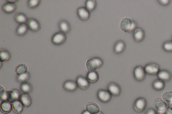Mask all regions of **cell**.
I'll list each match as a JSON object with an SVG mask.
<instances>
[{
	"label": "cell",
	"instance_id": "cell-1",
	"mask_svg": "<svg viewBox=\"0 0 172 114\" xmlns=\"http://www.w3.org/2000/svg\"><path fill=\"white\" fill-rule=\"evenodd\" d=\"M21 96L20 91L15 89L12 90L6 91L4 95L1 97V99L2 101H7L12 103L17 100H19Z\"/></svg>",
	"mask_w": 172,
	"mask_h": 114
},
{
	"label": "cell",
	"instance_id": "cell-2",
	"mask_svg": "<svg viewBox=\"0 0 172 114\" xmlns=\"http://www.w3.org/2000/svg\"><path fill=\"white\" fill-rule=\"evenodd\" d=\"M67 39L66 34L60 31L53 35L52 41L54 45L59 46L64 43L66 41Z\"/></svg>",
	"mask_w": 172,
	"mask_h": 114
},
{
	"label": "cell",
	"instance_id": "cell-3",
	"mask_svg": "<svg viewBox=\"0 0 172 114\" xmlns=\"http://www.w3.org/2000/svg\"><path fill=\"white\" fill-rule=\"evenodd\" d=\"M147 105L146 99L143 97H140L136 100L134 105L135 111L138 112H141L146 109Z\"/></svg>",
	"mask_w": 172,
	"mask_h": 114
},
{
	"label": "cell",
	"instance_id": "cell-4",
	"mask_svg": "<svg viewBox=\"0 0 172 114\" xmlns=\"http://www.w3.org/2000/svg\"><path fill=\"white\" fill-rule=\"evenodd\" d=\"M146 73L150 75H156L160 70V66L155 63H150L147 65L144 68Z\"/></svg>",
	"mask_w": 172,
	"mask_h": 114
},
{
	"label": "cell",
	"instance_id": "cell-5",
	"mask_svg": "<svg viewBox=\"0 0 172 114\" xmlns=\"http://www.w3.org/2000/svg\"><path fill=\"white\" fill-rule=\"evenodd\" d=\"M146 72L144 68L141 66L136 67L134 71V77L136 80L139 81H142L146 77Z\"/></svg>",
	"mask_w": 172,
	"mask_h": 114
},
{
	"label": "cell",
	"instance_id": "cell-6",
	"mask_svg": "<svg viewBox=\"0 0 172 114\" xmlns=\"http://www.w3.org/2000/svg\"><path fill=\"white\" fill-rule=\"evenodd\" d=\"M112 95L108 90H100L97 93V97L99 100L104 103L109 101L112 98Z\"/></svg>",
	"mask_w": 172,
	"mask_h": 114
},
{
	"label": "cell",
	"instance_id": "cell-7",
	"mask_svg": "<svg viewBox=\"0 0 172 114\" xmlns=\"http://www.w3.org/2000/svg\"><path fill=\"white\" fill-rule=\"evenodd\" d=\"M26 24L29 28L32 31L37 32L40 29V23L37 20L33 18L28 19Z\"/></svg>",
	"mask_w": 172,
	"mask_h": 114
},
{
	"label": "cell",
	"instance_id": "cell-8",
	"mask_svg": "<svg viewBox=\"0 0 172 114\" xmlns=\"http://www.w3.org/2000/svg\"><path fill=\"white\" fill-rule=\"evenodd\" d=\"M108 90L112 95L119 96L121 92V89L118 84L114 83H109L108 86Z\"/></svg>",
	"mask_w": 172,
	"mask_h": 114
},
{
	"label": "cell",
	"instance_id": "cell-9",
	"mask_svg": "<svg viewBox=\"0 0 172 114\" xmlns=\"http://www.w3.org/2000/svg\"><path fill=\"white\" fill-rule=\"evenodd\" d=\"M153 105L156 110L161 112L166 110L167 106L166 101L160 98H157L154 101Z\"/></svg>",
	"mask_w": 172,
	"mask_h": 114
},
{
	"label": "cell",
	"instance_id": "cell-10",
	"mask_svg": "<svg viewBox=\"0 0 172 114\" xmlns=\"http://www.w3.org/2000/svg\"><path fill=\"white\" fill-rule=\"evenodd\" d=\"M132 20L126 17L121 20L120 24V28L125 33L129 32L131 29L132 25Z\"/></svg>",
	"mask_w": 172,
	"mask_h": 114
},
{
	"label": "cell",
	"instance_id": "cell-11",
	"mask_svg": "<svg viewBox=\"0 0 172 114\" xmlns=\"http://www.w3.org/2000/svg\"><path fill=\"white\" fill-rule=\"evenodd\" d=\"M76 83L78 87L82 90H87L90 85V83L87 78L81 76H79L77 77Z\"/></svg>",
	"mask_w": 172,
	"mask_h": 114
},
{
	"label": "cell",
	"instance_id": "cell-12",
	"mask_svg": "<svg viewBox=\"0 0 172 114\" xmlns=\"http://www.w3.org/2000/svg\"><path fill=\"white\" fill-rule=\"evenodd\" d=\"M78 16L83 21L88 20L90 17V12L85 7H80L77 10Z\"/></svg>",
	"mask_w": 172,
	"mask_h": 114
},
{
	"label": "cell",
	"instance_id": "cell-13",
	"mask_svg": "<svg viewBox=\"0 0 172 114\" xmlns=\"http://www.w3.org/2000/svg\"><path fill=\"white\" fill-rule=\"evenodd\" d=\"M145 34L144 31L141 28H137L133 32V37L135 41L138 42L144 40Z\"/></svg>",
	"mask_w": 172,
	"mask_h": 114
},
{
	"label": "cell",
	"instance_id": "cell-14",
	"mask_svg": "<svg viewBox=\"0 0 172 114\" xmlns=\"http://www.w3.org/2000/svg\"><path fill=\"white\" fill-rule=\"evenodd\" d=\"M2 10L7 14H11L15 12L17 9V6L15 3L7 2L3 5Z\"/></svg>",
	"mask_w": 172,
	"mask_h": 114
},
{
	"label": "cell",
	"instance_id": "cell-15",
	"mask_svg": "<svg viewBox=\"0 0 172 114\" xmlns=\"http://www.w3.org/2000/svg\"><path fill=\"white\" fill-rule=\"evenodd\" d=\"M76 82L72 80H68L64 82L63 87L67 91L73 92L76 90L78 88Z\"/></svg>",
	"mask_w": 172,
	"mask_h": 114
},
{
	"label": "cell",
	"instance_id": "cell-16",
	"mask_svg": "<svg viewBox=\"0 0 172 114\" xmlns=\"http://www.w3.org/2000/svg\"><path fill=\"white\" fill-rule=\"evenodd\" d=\"M59 27L60 31L66 34L69 33L71 30L69 23L65 20L60 21L59 24Z\"/></svg>",
	"mask_w": 172,
	"mask_h": 114
},
{
	"label": "cell",
	"instance_id": "cell-17",
	"mask_svg": "<svg viewBox=\"0 0 172 114\" xmlns=\"http://www.w3.org/2000/svg\"><path fill=\"white\" fill-rule=\"evenodd\" d=\"M87 110L92 114H96L100 112L99 106L96 103L93 102H89L86 106Z\"/></svg>",
	"mask_w": 172,
	"mask_h": 114
},
{
	"label": "cell",
	"instance_id": "cell-18",
	"mask_svg": "<svg viewBox=\"0 0 172 114\" xmlns=\"http://www.w3.org/2000/svg\"><path fill=\"white\" fill-rule=\"evenodd\" d=\"M159 79L163 81H169L171 78V74L169 71L166 70H160L157 74Z\"/></svg>",
	"mask_w": 172,
	"mask_h": 114
},
{
	"label": "cell",
	"instance_id": "cell-19",
	"mask_svg": "<svg viewBox=\"0 0 172 114\" xmlns=\"http://www.w3.org/2000/svg\"><path fill=\"white\" fill-rule=\"evenodd\" d=\"M126 47V45L125 42L121 40L118 41L115 45L114 51L116 54H119L123 52Z\"/></svg>",
	"mask_w": 172,
	"mask_h": 114
},
{
	"label": "cell",
	"instance_id": "cell-20",
	"mask_svg": "<svg viewBox=\"0 0 172 114\" xmlns=\"http://www.w3.org/2000/svg\"><path fill=\"white\" fill-rule=\"evenodd\" d=\"M12 108L14 112L20 114L22 112L24 109V105L20 100H17L12 103Z\"/></svg>",
	"mask_w": 172,
	"mask_h": 114
},
{
	"label": "cell",
	"instance_id": "cell-21",
	"mask_svg": "<svg viewBox=\"0 0 172 114\" xmlns=\"http://www.w3.org/2000/svg\"><path fill=\"white\" fill-rule=\"evenodd\" d=\"M13 109L12 103L7 101H2L1 105V111L5 114H8Z\"/></svg>",
	"mask_w": 172,
	"mask_h": 114
},
{
	"label": "cell",
	"instance_id": "cell-22",
	"mask_svg": "<svg viewBox=\"0 0 172 114\" xmlns=\"http://www.w3.org/2000/svg\"><path fill=\"white\" fill-rule=\"evenodd\" d=\"M14 19L17 23L20 24H26L28 20L24 13H17L14 17Z\"/></svg>",
	"mask_w": 172,
	"mask_h": 114
},
{
	"label": "cell",
	"instance_id": "cell-23",
	"mask_svg": "<svg viewBox=\"0 0 172 114\" xmlns=\"http://www.w3.org/2000/svg\"><path fill=\"white\" fill-rule=\"evenodd\" d=\"M87 78L89 83H95L99 80V74L96 71H89L87 74Z\"/></svg>",
	"mask_w": 172,
	"mask_h": 114
},
{
	"label": "cell",
	"instance_id": "cell-24",
	"mask_svg": "<svg viewBox=\"0 0 172 114\" xmlns=\"http://www.w3.org/2000/svg\"><path fill=\"white\" fill-rule=\"evenodd\" d=\"M20 100L26 107L30 106L32 103L31 98L28 94H24L21 95Z\"/></svg>",
	"mask_w": 172,
	"mask_h": 114
},
{
	"label": "cell",
	"instance_id": "cell-25",
	"mask_svg": "<svg viewBox=\"0 0 172 114\" xmlns=\"http://www.w3.org/2000/svg\"><path fill=\"white\" fill-rule=\"evenodd\" d=\"M29 29L26 24H21L16 30V34L19 36H23L25 35Z\"/></svg>",
	"mask_w": 172,
	"mask_h": 114
},
{
	"label": "cell",
	"instance_id": "cell-26",
	"mask_svg": "<svg viewBox=\"0 0 172 114\" xmlns=\"http://www.w3.org/2000/svg\"><path fill=\"white\" fill-rule=\"evenodd\" d=\"M11 57L10 52L5 50H1L0 51V60L1 62L8 61Z\"/></svg>",
	"mask_w": 172,
	"mask_h": 114
},
{
	"label": "cell",
	"instance_id": "cell-27",
	"mask_svg": "<svg viewBox=\"0 0 172 114\" xmlns=\"http://www.w3.org/2000/svg\"><path fill=\"white\" fill-rule=\"evenodd\" d=\"M30 78V74L28 72L19 75H18L17 80L18 82L21 84L26 83L29 80Z\"/></svg>",
	"mask_w": 172,
	"mask_h": 114
},
{
	"label": "cell",
	"instance_id": "cell-28",
	"mask_svg": "<svg viewBox=\"0 0 172 114\" xmlns=\"http://www.w3.org/2000/svg\"><path fill=\"white\" fill-rule=\"evenodd\" d=\"M20 89L21 91L24 94H26L30 93L33 90V87H32V85L30 83H28L27 82L21 84Z\"/></svg>",
	"mask_w": 172,
	"mask_h": 114
},
{
	"label": "cell",
	"instance_id": "cell-29",
	"mask_svg": "<svg viewBox=\"0 0 172 114\" xmlns=\"http://www.w3.org/2000/svg\"><path fill=\"white\" fill-rule=\"evenodd\" d=\"M86 67L89 71H96L97 69L96 63L93 58L88 59L86 63Z\"/></svg>",
	"mask_w": 172,
	"mask_h": 114
},
{
	"label": "cell",
	"instance_id": "cell-30",
	"mask_svg": "<svg viewBox=\"0 0 172 114\" xmlns=\"http://www.w3.org/2000/svg\"><path fill=\"white\" fill-rule=\"evenodd\" d=\"M153 87L156 90H162L165 87L164 82L159 79L156 80L153 82Z\"/></svg>",
	"mask_w": 172,
	"mask_h": 114
},
{
	"label": "cell",
	"instance_id": "cell-31",
	"mask_svg": "<svg viewBox=\"0 0 172 114\" xmlns=\"http://www.w3.org/2000/svg\"><path fill=\"white\" fill-rule=\"evenodd\" d=\"M85 6L86 9L91 12L96 9V2L94 0H88L86 1Z\"/></svg>",
	"mask_w": 172,
	"mask_h": 114
},
{
	"label": "cell",
	"instance_id": "cell-32",
	"mask_svg": "<svg viewBox=\"0 0 172 114\" xmlns=\"http://www.w3.org/2000/svg\"><path fill=\"white\" fill-rule=\"evenodd\" d=\"M28 67L24 64H22L18 65L16 69V72L18 75L25 73L28 72Z\"/></svg>",
	"mask_w": 172,
	"mask_h": 114
},
{
	"label": "cell",
	"instance_id": "cell-33",
	"mask_svg": "<svg viewBox=\"0 0 172 114\" xmlns=\"http://www.w3.org/2000/svg\"><path fill=\"white\" fill-rule=\"evenodd\" d=\"M41 2L40 0H29L28 1L27 5L29 8L33 9L37 8Z\"/></svg>",
	"mask_w": 172,
	"mask_h": 114
},
{
	"label": "cell",
	"instance_id": "cell-34",
	"mask_svg": "<svg viewBox=\"0 0 172 114\" xmlns=\"http://www.w3.org/2000/svg\"><path fill=\"white\" fill-rule=\"evenodd\" d=\"M162 97L164 101L168 103L172 102V92H166L163 94Z\"/></svg>",
	"mask_w": 172,
	"mask_h": 114
},
{
	"label": "cell",
	"instance_id": "cell-35",
	"mask_svg": "<svg viewBox=\"0 0 172 114\" xmlns=\"http://www.w3.org/2000/svg\"><path fill=\"white\" fill-rule=\"evenodd\" d=\"M163 47L164 50L166 52H172V41H168L165 42Z\"/></svg>",
	"mask_w": 172,
	"mask_h": 114
},
{
	"label": "cell",
	"instance_id": "cell-36",
	"mask_svg": "<svg viewBox=\"0 0 172 114\" xmlns=\"http://www.w3.org/2000/svg\"><path fill=\"white\" fill-rule=\"evenodd\" d=\"M93 59L95 60L97 66V68H99L102 66L103 64V61L101 59L98 57L93 58Z\"/></svg>",
	"mask_w": 172,
	"mask_h": 114
},
{
	"label": "cell",
	"instance_id": "cell-37",
	"mask_svg": "<svg viewBox=\"0 0 172 114\" xmlns=\"http://www.w3.org/2000/svg\"><path fill=\"white\" fill-rule=\"evenodd\" d=\"M158 1L161 5L164 6L168 5L170 3V1L168 0H160Z\"/></svg>",
	"mask_w": 172,
	"mask_h": 114
},
{
	"label": "cell",
	"instance_id": "cell-38",
	"mask_svg": "<svg viewBox=\"0 0 172 114\" xmlns=\"http://www.w3.org/2000/svg\"><path fill=\"white\" fill-rule=\"evenodd\" d=\"M165 114H172V105H170L165 111Z\"/></svg>",
	"mask_w": 172,
	"mask_h": 114
},
{
	"label": "cell",
	"instance_id": "cell-39",
	"mask_svg": "<svg viewBox=\"0 0 172 114\" xmlns=\"http://www.w3.org/2000/svg\"><path fill=\"white\" fill-rule=\"evenodd\" d=\"M157 112L154 109L150 108L147 111L146 114H156Z\"/></svg>",
	"mask_w": 172,
	"mask_h": 114
},
{
	"label": "cell",
	"instance_id": "cell-40",
	"mask_svg": "<svg viewBox=\"0 0 172 114\" xmlns=\"http://www.w3.org/2000/svg\"><path fill=\"white\" fill-rule=\"evenodd\" d=\"M5 90L3 87L1 86V97H2L3 95H4L5 93Z\"/></svg>",
	"mask_w": 172,
	"mask_h": 114
},
{
	"label": "cell",
	"instance_id": "cell-41",
	"mask_svg": "<svg viewBox=\"0 0 172 114\" xmlns=\"http://www.w3.org/2000/svg\"><path fill=\"white\" fill-rule=\"evenodd\" d=\"M82 114H92L90 113H89L87 110H85L82 113Z\"/></svg>",
	"mask_w": 172,
	"mask_h": 114
},
{
	"label": "cell",
	"instance_id": "cell-42",
	"mask_svg": "<svg viewBox=\"0 0 172 114\" xmlns=\"http://www.w3.org/2000/svg\"><path fill=\"white\" fill-rule=\"evenodd\" d=\"M156 114H165V113H164L163 112H158Z\"/></svg>",
	"mask_w": 172,
	"mask_h": 114
},
{
	"label": "cell",
	"instance_id": "cell-43",
	"mask_svg": "<svg viewBox=\"0 0 172 114\" xmlns=\"http://www.w3.org/2000/svg\"><path fill=\"white\" fill-rule=\"evenodd\" d=\"M96 114H104L103 113V112H98V113H97Z\"/></svg>",
	"mask_w": 172,
	"mask_h": 114
}]
</instances>
